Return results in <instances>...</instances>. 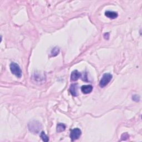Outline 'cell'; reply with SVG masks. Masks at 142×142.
<instances>
[{"instance_id":"6da1fadb","label":"cell","mask_w":142,"mask_h":142,"mask_svg":"<svg viewBox=\"0 0 142 142\" xmlns=\"http://www.w3.org/2000/svg\"><path fill=\"white\" fill-rule=\"evenodd\" d=\"M29 130L34 134H37L42 128L41 124L38 121L33 120L30 122L28 125Z\"/></svg>"},{"instance_id":"7a4b0ae2","label":"cell","mask_w":142,"mask_h":142,"mask_svg":"<svg viewBox=\"0 0 142 142\" xmlns=\"http://www.w3.org/2000/svg\"><path fill=\"white\" fill-rule=\"evenodd\" d=\"M10 70H11L12 74L15 75L18 78L22 77V71L18 64L16 63L12 62L10 64Z\"/></svg>"},{"instance_id":"3957f363","label":"cell","mask_w":142,"mask_h":142,"mask_svg":"<svg viewBox=\"0 0 142 142\" xmlns=\"http://www.w3.org/2000/svg\"><path fill=\"white\" fill-rule=\"evenodd\" d=\"M112 79V75H110V73H104L103 75L102 78H101V81L99 82V85L100 87L103 88L106 87L108 84L110 82Z\"/></svg>"},{"instance_id":"277c9868","label":"cell","mask_w":142,"mask_h":142,"mask_svg":"<svg viewBox=\"0 0 142 142\" xmlns=\"http://www.w3.org/2000/svg\"><path fill=\"white\" fill-rule=\"evenodd\" d=\"M82 134V131L79 128H75L71 130L70 133V138L72 141L77 140Z\"/></svg>"},{"instance_id":"5b68a950","label":"cell","mask_w":142,"mask_h":142,"mask_svg":"<svg viewBox=\"0 0 142 142\" xmlns=\"http://www.w3.org/2000/svg\"><path fill=\"white\" fill-rule=\"evenodd\" d=\"M70 92L73 96H78V84H72L70 87Z\"/></svg>"},{"instance_id":"8992f818","label":"cell","mask_w":142,"mask_h":142,"mask_svg":"<svg viewBox=\"0 0 142 142\" xmlns=\"http://www.w3.org/2000/svg\"><path fill=\"white\" fill-rule=\"evenodd\" d=\"M81 76V73L79 72L77 70L73 71L71 75V80L72 81H77Z\"/></svg>"},{"instance_id":"52a82bcc","label":"cell","mask_w":142,"mask_h":142,"mask_svg":"<svg viewBox=\"0 0 142 142\" xmlns=\"http://www.w3.org/2000/svg\"><path fill=\"white\" fill-rule=\"evenodd\" d=\"M93 90V87L91 85H85L81 87V91L84 94H89L92 92Z\"/></svg>"},{"instance_id":"ba28073f","label":"cell","mask_w":142,"mask_h":142,"mask_svg":"<svg viewBox=\"0 0 142 142\" xmlns=\"http://www.w3.org/2000/svg\"><path fill=\"white\" fill-rule=\"evenodd\" d=\"M105 16L110 19H115L118 17V14L117 12L107 11L105 12Z\"/></svg>"},{"instance_id":"9c48e42d","label":"cell","mask_w":142,"mask_h":142,"mask_svg":"<svg viewBox=\"0 0 142 142\" xmlns=\"http://www.w3.org/2000/svg\"><path fill=\"white\" fill-rule=\"evenodd\" d=\"M66 129V125L65 124L59 123L57 125V132H62L63 131Z\"/></svg>"},{"instance_id":"30bf717a","label":"cell","mask_w":142,"mask_h":142,"mask_svg":"<svg viewBox=\"0 0 142 142\" xmlns=\"http://www.w3.org/2000/svg\"><path fill=\"white\" fill-rule=\"evenodd\" d=\"M40 136L41 138H42V139L43 140V141H48L49 140V139H48V137L47 136V135L45 134V133L44 132V131H42L41 134H40Z\"/></svg>"},{"instance_id":"8fae6325","label":"cell","mask_w":142,"mask_h":142,"mask_svg":"<svg viewBox=\"0 0 142 142\" xmlns=\"http://www.w3.org/2000/svg\"><path fill=\"white\" fill-rule=\"evenodd\" d=\"M59 52H60L59 48H58L57 47H55V48L53 50H52L51 54L52 55V56H56L57 55H58Z\"/></svg>"},{"instance_id":"7c38bea8","label":"cell","mask_w":142,"mask_h":142,"mask_svg":"<svg viewBox=\"0 0 142 142\" xmlns=\"http://www.w3.org/2000/svg\"><path fill=\"white\" fill-rule=\"evenodd\" d=\"M129 137V135L127 133H123V134H122V138H123L122 140H127V139H128V138Z\"/></svg>"},{"instance_id":"4fadbf2b","label":"cell","mask_w":142,"mask_h":142,"mask_svg":"<svg viewBox=\"0 0 142 142\" xmlns=\"http://www.w3.org/2000/svg\"><path fill=\"white\" fill-rule=\"evenodd\" d=\"M133 100L135 102H139V99H140V97L138 95H134L133 96Z\"/></svg>"}]
</instances>
